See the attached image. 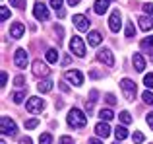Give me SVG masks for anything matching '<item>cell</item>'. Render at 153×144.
Here are the masks:
<instances>
[{
  "label": "cell",
  "instance_id": "cell-35",
  "mask_svg": "<svg viewBox=\"0 0 153 144\" xmlns=\"http://www.w3.org/2000/svg\"><path fill=\"white\" fill-rule=\"evenodd\" d=\"M23 82H25V78H23L22 74H19V76H16V78H14V84H16L18 88H22V86H23Z\"/></svg>",
  "mask_w": 153,
  "mask_h": 144
},
{
  "label": "cell",
  "instance_id": "cell-22",
  "mask_svg": "<svg viewBox=\"0 0 153 144\" xmlns=\"http://www.w3.org/2000/svg\"><path fill=\"white\" fill-rule=\"evenodd\" d=\"M99 117H101V121H111V119L114 117V113H112L111 109H101L99 111Z\"/></svg>",
  "mask_w": 153,
  "mask_h": 144
},
{
  "label": "cell",
  "instance_id": "cell-13",
  "mask_svg": "<svg viewBox=\"0 0 153 144\" xmlns=\"http://www.w3.org/2000/svg\"><path fill=\"white\" fill-rule=\"evenodd\" d=\"M23 33H25V26H23L22 22H14V23L10 26V37L19 39Z\"/></svg>",
  "mask_w": 153,
  "mask_h": 144
},
{
  "label": "cell",
  "instance_id": "cell-40",
  "mask_svg": "<svg viewBox=\"0 0 153 144\" xmlns=\"http://www.w3.org/2000/svg\"><path fill=\"white\" fill-rule=\"evenodd\" d=\"M19 144H33V140L29 136H23V138H19Z\"/></svg>",
  "mask_w": 153,
  "mask_h": 144
},
{
  "label": "cell",
  "instance_id": "cell-7",
  "mask_svg": "<svg viewBox=\"0 0 153 144\" xmlns=\"http://www.w3.org/2000/svg\"><path fill=\"white\" fill-rule=\"evenodd\" d=\"M33 16L39 20V22H47L49 20V10H47V6L43 2H35L33 6Z\"/></svg>",
  "mask_w": 153,
  "mask_h": 144
},
{
  "label": "cell",
  "instance_id": "cell-14",
  "mask_svg": "<svg viewBox=\"0 0 153 144\" xmlns=\"http://www.w3.org/2000/svg\"><path fill=\"white\" fill-rule=\"evenodd\" d=\"M132 64H134V68L138 72L146 70V58L142 57V53H134V57H132Z\"/></svg>",
  "mask_w": 153,
  "mask_h": 144
},
{
  "label": "cell",
  "instance_id": "cell-15",
  "mask_svg": "<svg viewBox=\"0 0 153 144\" xmlns=\"http://www.w3.org/2000/svg\"><path fill=\"white\" fill-rule=\"evenodd\" d=\"M95 134H97V136H103V138H107L108 134H111V127L107 125V121H101V123H97V125H95Z\"/></svg>",
  "mask_w": 153,
  "mask_h": 144
},
{
  "label": "cell",
  "instance_id": "cell-8",
  "mask_svg": "<svg viewBox=\"0 0 153 144\" xmlns=\"http://www.w3.org/2000/svg\"><path fill=\"white\" fill-rule=\"evenodd\" d=\"M33 74L35 76H41V78H47V76H51V68L45 64L43 61H33Z\"/></svg>",
  "mask_w": 153,
  "mask_h": 144
},
{
  "label": "cell",
  "instance_id": "cell-24",
  "mask_svg": "<svg viewBox=\"0 0 153 144\" xmlns=\"http://www.w3.org/2000/svg\"><path fill=\"white\" fill-rule=\"evenodd\" d=\"M118 117H120V121H122L124 125H130V123H132V115L128 113V111H120Z\"/></svg>",
  "mask_w": 153,
  "mask_h": 144
},
{
  "label": "cell",
  "instance_id": "cell-16",
  "mask_svg": "<svg viewBox=\"0 0 153 144\" xmlns=\"http://www.w3.org/2000/svg\"><path fill=\"white\" fill-rule=\"evenodd\" d=\"M93 10H95V14L103 16L105 12L108 10V0H95V6H93Z\"/></svg>",
  "mask_w": 153,
  "mask_h": 144
},
{
  "label": "cell",
  "instance_id": "cell-18",
  "mask_svg": "<svg viewBox=\"0 0 153 144\" xmlns=\"http://www.w3.org/2000/svg\"><path fill=\"white\" fill-rule=\"evenodd\" d=\"M138 22H140V27H142L143 31H149V29H153V18H147V16H142V18H140Z\"/></svg>",
  "mask_w": 153,
  "mask_h": 144
},
{
  "label": "cell",
  "instance_id": "cell-17",
  "mask_svg": "<svg viewBox=\"0 0 153 144\" xmlns=\"http://www.w3.org/2000/svg\"><path fill=\"white\" fill-rule=\"evenodd\" d=\"M101 41H103V37H101V33H99V31H91V33L87 35V43H89L91 47H97Z\"/></svg>",
  "mask_w": 153,
  "mask_h": 144
},
{
  "label": "cell",
  "instance_id": "cell-21",
  "mask_svg": "<svg viewBox=\"0 0 153 144\" xmlns=\"http://www.w3.org/2000/svg\"><path fill=\"white\" fill-rule=\"evenodd\" d=\"M47 61L54 64V62L58 61V51H56V49H49V51H47Z\"/></svg>",
  "mask_w": 153,
  "mask_h": 144
},
{
  "label": "cell",
  "instance_id": "cell-34",
  "mask_svg": "<svg viewBox=\"0 0 153 144\" xmlns=\"http://www.w3.org/2000/svg\"><path fill=\"white\" fill-rule=\"evenodd\" d=\"M143 12H146V14H149V16H153V4L151 2H147V4H143Z\"/></svg>",
  "mask_w": 153,
  "mask_h": 144
},
{
  "label": "cell",
  "instance_id": "cell-31",
  "mask_svg": "<svg viewBox=\"0 0 153 144\" xmlns=\"http://www.w3.org/2000/svg\"><path fill=\"white\" fill-rule=\"evenodd\" d=\"M132 138H134V142H136V144H142L143 140H146V138H143V134H142V133H138V130L132 134Z\"/></svg>",
  "mask_w": 153,
  "mask_h": 144
},
{
  "label": "cell",
  "instance_id": "cell-5",
  "mask_svg": "<svg viewBox=\"0 0 153 144\" xmlns=\"http://www.w3.org/2000/svg\"><path fill=\"white\" fill-rule=\"evenodd\" d=\"M25 109L29 111V113H41V111L45 109V101H43L41 98H37V95H33V98L27 99Z\"/></svg>",
  "mask_w": 153,
  "mask_h": 144
},
{
  "label": "cell",
  "instance_id": "cell-4",
  "mask_svg": "<svg viewBox=\"0 0 153 144\" xmlns=\"http://www.w3.org/2000/svg\"><path fill=\"white\" fill-rule=\"evenodd\" d=\"M70 51L76 53L78 57H85V43H83V39L78 37V35H74V37L70 39Z\"/></svg>",
  "mask_w": 153,
  "mask_h": 144
},
{
  "label": "cell",
  "instance_id": "cell-44",
  "mask_svg": "<svg viewBox=\"0 0 153 144\" xmlns=\"http://www.w3.org/2000/svg\"><path fill=\"white\" fill-rule=\"evenodd\" d=\"M0 144H6V140H2V142H0Z\"/></svg>",
  "mask_w": 153,
  "mask_h": 144
},
{
  "label": "cell",
  "instance_id": "cell-45",
  "mask_svg": "<svg viewBox=\"0 0 153 144\" xmlns=\"http://www.w3.org/2000/svg\"><path fill=\"white\" fill-rule=\"evenodd\" d=\"M114 144H120V142H118V140H116V142H114Z\"/></svg>",
  "mask_w": 153,
  "mask_h": 144
},
{
  "label": "cell",
  "instance_id": "cell-39",
  "mask_svg": "<svg viewBox=\"0 0 153 144\" xmlns=\"http://www.w3.org/2000/svg\"><path fill=\"white\" fill-rule=\"evenodd\" d=\"M146 121H147V125H149V129L153 130V113L147 115V117H146Z\"/></svg>",
  "mask_w": 153,
  "mask_h": 144
},
{
  "label": "cell",
  "instance_id": "cell-1",
  "mask_svg": "<svg viewBox=\"0 0 153 144\" xmlns=\"http://www.w3.org/2000/svg\"><path fill=\"white\" fill-rule=\"evenodd\" d=\"M66 121L72 129H83L87 125V115H83V111H79V109H72L68 113Z\"/></svg>",
  "mask_w": 153,
  "mask_h": 144
},
{
  "label": "cell",
  "instance_id": "cell-36",
  "mask_svg": "<svg viewBox=\"0 0 153 144\" xmlns=\"http://www.w3.org/2000/svg\"><path fill=\"white\" fill-rule=\"evenodd\" d=\"M10 4L16 6V8H23L25 6V0H10Z\"/></svg>",
  "mask_w": 153,
  "mask_h": 144
},
{
  "label": "cell",
  "instance_id": "cell-37",
  "mask_svg": "<svg viewBox=\"0 0 153 144\" xmlns=\"http://www.w3.org/2000/svg\"><path fill=\"white\" fill-rule=\"evenodd\" d=\"M105 101H107L108 105H114L116 99H114V95H112V94H107V95H105Z\"/></svg>",
  "mask_w": 153,
  "mask_h": 144
},
{
  "label": "cell",
  "instance_id": "cell-26",
  "mask_svg": "<svg viewBox=\"0 0 153 144\" xmlns=\"http://www.w3.org/2000/svg\"><path fill=\"white\" fill-rule=\"evenodd\" d=\"M143 84H146V88H147V90H151V88H153V72L146 74V78H143Z\"/></svg>",
  "mask_w": 153,
  "mask_h": 144
},
{
  "label": "cell",
  "instance_id": "cell-11",
  "mask_svg": "<svg viewBox=\"0 0 153 144\" xmlns=\"http://www.w3.org/2000/svg\"><path fill=\"white\" fill-rule=\"evenodd\" d=\"M64 78H66L68 82H72L74 86H82L83 84V74L79 70H68L66 74H64Z\"/></svg>",
  "mask_w": 153,
  "mask_h": 144
},
{
  "label": "cell",
  "instance_id": "cell-43",
  "mask_svg": "<svg viewBox=\"0 0 153 144\" xmlns=\"http://www.w3.org/2000/svg\"><path fill=\"white\" fill-rule=\"evenodd\" d=\"M78 2H79V0H68V4H70V6H76Z\"/></svg>",
  "mask_w": 153,
  "mask_h": 144
},
{
  "label": "cell",
  "instance_id": "cell-20",
  "mask_svg": "<svg viewBox=\"0 0 153 144\" xmlns=\"http://www.w3.org/2000/svg\"><path fill=\"white\" fill-rule=\"evenodd\" d=\"M114 136H116V140H124V138L128 136L126 127H116V129H114Z\"/></svg>",
  "mask_w": 153,
  "mask_h": 144
},
{
  "label": "cell",
  "instance_id": "cell-29",
  "mask_svg": "<svg viewBox=\"0 0 153 144\" xmlns=\"http://www.w3.org/2000/svg\"><path fill=\"white\" fill-rule=\"evenodd\" d=\"M136 35V27H134V23L132 22H128V26H126V37H134Z\"/></svg>",
  "mask_w": 153,
  "mask_h": 144
},
{
  "label": "cell",
  "instance_id": "cell-41",
  "mask_svg": "<svg viewBox=\"0 0 153 144\" xmlns=\"http://www.w3.org/2000/svg\"><path fill=\"white\" fill-rule=\"evenodd\" d=\"M6 84H8V74H6V72H2V88L6 86Z\"/></svg>",
  "mask_w": 153,
  "mask_h": 144
},
{
  "label": "cell",
  "instance_id": "cell-19",
  "mask_svg": "<svg viewBox=\"0 0 153 144\" xmlns=\"http://www.w3.org/2000/svg\"><path fill=\"white\" fill-rule=\"evenodd\" d=\"M52 84L54 82H51V80H43V82L37 84V90L41 92V94H49V92L52 90Z\"/></svg>",
  "mask_w": 153,
  "mask_h": 144
},
{
  "label": "cell",
  "instance_id": "cell-27",
  "mask_svg": "<svg viewBox=\"0 0 153 144\" xmlns=\"http://www.w3.org/2000/svg\"><path fill=\"white\" fill-rule=\"evenodd\" d=\"M39 144H52V136H51L49 133L41 134V136H39Z\"/></svg>",
  "mask_w": 153,
  "mask_h": 144
},
{
  "label": "cell",
  "instance_id": "cell-46",
  "mask_svg": "<svg viewBox=\"0 0 153 144\" xmlns=\"http://www.w3.org/2000/svg\"><path fill=\"white\" fill-rule=\"evenodd\" d=\"M108 2H112V0H108Z\"/></svg>",
  "mask_w": 153,
  "mask_h": 144
},
{
  "label": "cell",
  "instance_id": "cell-3",
  "mask_svg": "<svg viewBox=\"0 0 153 144\" xmlns=\"http://www.w3.org/2000/svg\"><path fill=\"white\" fill-rule=\"evenodd\" d=\"M0 129H2L4 136H8V134H10V136H16V134H18V127H16V123L12 121L10 117H6V115L0 119Z\"/></svg>",
  "mask_w": 153,
  "mask_h": 144
},
{
  "label": "cell",
  "instance_id": "cell-38",
  "mask_svg": "<svg viewBox=\"0 0 153 144\" xmlns=\"http://www.w3.org/2000/svg\"><path fill=\"white\" fill-rule=\"evenodd\" d=\"M58 144H74V140H72L70 136H60V140H58Z\"/></svg>",
  "mask_w": 153,
  "mask_h": 144
},
{
  "label": "cell",
  "instance_id": "cell-33",
  "mask_svg": "<svg viewBox=\"0 0 153 144\" xmlns=\"http://www.w3.org/2000/svg\"><path fill=\"white\" fill-rule=\"evenodd\" d=\"M51 6L54 8L56 12H58V10H62V0H51Z\"/></svg>",
  "mask_w": 153,
  "mask_h": 144
},
{
  "label": "cell",
  "instance_id": "cell-23",
  "mask_svg": "<svg viewBox=\"0 0 153 144\" xmlns=\"http://www.w3.org/2000/svg\"><path fill=\"white\" fill-rule=\"evenodd\" d=\"M23 99H25V92H14L12 94V101L14 103H22Z\"/></svg>",
  "mask_w": 153,
  "mask_h": 144
},
{
  "label": "cell",
  "instance_id": "cell-28",
  "mask_svg": "<svg viewBox=\"0 0 153 144\" xmlns=\"http://www.w3.org/2000/svg\"><path fill=\"white\" fill-rule=\"evenodd\" d=\"M8 18H10V10H8L6 6H0V20H2V22H6Z\"/></svg>",
  "mask_w": 153,
  "mask_h": 144
},
{
  "label": "cell",
  "instance_id": "cell-25",
  "mask_svg": "<svg viewBox=\"0 0 153 144\" xmlns=\"http://www.w3.org/2000/svg\"><path fill=\"white\" fill-rule=\"evenodd\" d=\"M142 99H143L146 103H149V105H153V94H151L149 90H146V92L142 94Z\"/></svg>",
  "mask_w": 153,
  "mask_h": 144
},
{
  "label": "cell",
  "instance_id": "cell-12",
  "mask_svg": "<svg viewBox=\"0 0 153 144\" xmlns=\"http://www.w3.org/2000/svg\"><path fill=\"white\" fill-rule=\"evenodd\" d=\"M14 64L18 66V68H25L27 66V53H25V49H18L14 53Z\"/></svg>",
  "mask_w": 153,
  "mask_h": 144
},
{
  "label": "cell",
  "instance_id": "cell-42",
  "mask_svg": "<svg viewBox=\"0 0 153 144\" xmlns=\"http://www.w3.org/2000/svg\"><path fill=\"white\" fill-rule=\"evenodd\" d=\"M87 144H103V142L97 140V138H89V142H87Z\"/></svg>",
  "mask_w": 153,
  "mask_h": 144
},
{
  "label": "cell",
  "instance_id": "cell-30",
  "mask_svg": "<svg viewBox=\"0 0 153 144\" xmlns=\"http://www.w3.org/2000/svg\"><path fill=\"white\" fill-rule=\"evenodd\" d=\"M142 47H143V49H147V47H149V49H153V37H151V35H149V37H146V39L142 41Z\"/></svg>",
  "mask_w": 153,
  "mask_h": 144
},
{
  "label": "cell",
  "instance_id": "cell-10",
  "mask_svg": "<svg viewBox=\"0 0 153 144\" xmlns=\"http://www.w3.org/2000/svg\"><path fill=\"white\" fill-rule=\"evenodd\" d=\"M97 58L103 62V64H107V66H114V55H112L111 49H101L97 53Z\"/></svg>",
  "mask_w": 153,
  "mask_h": 144
},
{
  "label": "cell",
  "instance_id": "cell-32",
  "mask_svg": "<svg viewBox=\"0 0 153 144\" xmlns=\"http://www.w3.org/2000/svg\"><path fill=\"white\" fill-rule=\"evenodd\" d=\"M37 125H39L37 119H29V121H25V129H35Z\"/></svg>",
  "mask_w": 153,
  "mask_h": 144
},
{
  "label": "cell",
  "instance_id": "cell-6",
  "mask_svg": "<svg viewBox=\"0 0 153 144\" xmlns=\"http://www.w3.org/2000/svg\"><path fill=\"white\" fill-rule=\"evenodd\" d=\"M72 22H74L76 29H79V31H87L89 26H91L89 18H87V16H82V14H76L74 18H72Z\"/></svg>",
  "mask_w": 153,
  "mask_h": 144
},
{
  "label": "cell",
  "instance_id": "cell-9",
  "mask_svg": "<svg viewBox=\"0 0 153 144\" xmlns=\"http://www.w3.org/2000/svg\"><path fill=\"white\" fill-rule=\"evenodd\" d=\"M108 27H111V31H114V33H118V31H120V27H122V16H120L118 10H114V12L111 14Z\"/></svg>",
  "mask_w": 153,
  "mask_h": 144
},
{
  "label": "cell",
  "instance_id": "cell-2",
  "mask_svg": "<svg viewBox=\"0 0 153 144\" xmlns=\"http://www.w3.org/2000/svg\"><path fill=\"white\" fill-rule=\"evenodd\" d=\"M120 88H122L124 98H126L128 101H134L136 99V84L132 82L130 78H124V80H120Z\"/></svg>",
  "mask_w": 153,
  "mask_h": 144
}]
</instances>
